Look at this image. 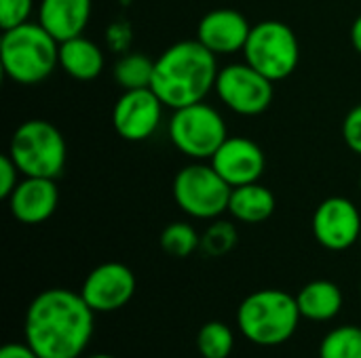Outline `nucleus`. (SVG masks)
<instances>
[{
	"instance_id": "1",
	"label": "nucleus",
	"mask_w": 361,
	"mask_h": 358,
	"mask_svg": "<svg viewBox=\"0 0 361 358\" xmlns=\"http://www.w3.org/2000/svg\"><path fill=\"white\" fill-rule=\"evenodd\" d=\"M93 317L80 293L47 289L25 312V344L40 358H78L93 338Z\"/></svg>"
},
{
	"instance_id": "2",
	"label": "nucleus",
	"mask_w": 361,
	"mask_h": 358,
	"mask_svg": "<svg viewBox=\"0 0 361 358\" xmlns=\"http://www.w3.org/2000/svg\"><path fill=\"white\" fill-rule=\"evenodd\" d=\"M218 55L195 40H180L154 59L152 91L165 108L178 110L203 101L218 80Z\"/></svg>"
},
{
	"instance_id": "3",
	"label": "nucleus",
	"mask_w": 361,
	"mask_h": 358,
	"mask_svg": "<svg viewBox=\"0 0 361 358\" xmlns=\"http://www.w3.org/2000/svg\"><path fill=\"white\" fill-rule=\"evenodd\" d=\"M2 72L17 84H38L59 65V42L34 21L2 32Z\"/></svg>"
},
{
	"instance_id": "4",
	"label": "nucleus",
	"mask_w": 361,
	"mask_h": 358,
	"mask_svg": "<svg viewBox=\"0 0 361 358\" xmlns=\"http://www.w3.org/2000/svg\"><path fill=\"white\" fill-rule=\"evenodd\" d=\"M300 319L296 298L281 289L254 291L237 310L239 331L256 346H279L288 342L296 333Z\"/></svg>"
},
{
	"instance_id": "5",
	"label": "nucleus",
	"mask_w": 361,
	"mask_h": 358,
	"mask_svg": "<svg viewBox=\"0 0 361 358\" xmlns=\"http://www.w3.org/2000/svg\"><path fill=\"white\" fill-rule=\"evenodd\" d=\"M8 156L23 177L57 179L66 167L68 146L55 124L32 118L15 129L8 143Z\"/></svg>"
},
{
	"instance_id": "6",
	"label": "nucleus",
	"mask_w": 361,
	"mask_h": 358,
	"mask_svg": "<svg viewBox=\"0 0 361 358\" xmlns=\"http://www.w3.org/2000/svg\"><path fill=\"white\" fill-rule=\"evenodd\" d=\"M245 61L273 82L294 74L300 61V44L294 30L279 19H264L252 25L243 46Z\"/></svg>"
},
{
	"instance_id": "7",
	"label": "nucleus",
	"mask_w": 361,
	"mask_h": 358,
	"mask_svg": "<svg viewBox=\"0 0 361 358\" xmlns=\"http://www.w3.org/2000/svg\"><path fill=\"white\" fill-rule=\"evenodd\" d=\"M226 137L228 129L222 114L203 101L178 108L169 118V139L190 160H212Z\"/></svg>"
},
{
	"instance_id": "8",
	"label": "nucleus",
	"mask_w": 361,
	"mask_h": 358,
	"mask_svg": "<svg viewBox=\"0 0 361 358\" xmlns=\"http://www.w3.org/2000/svg\"><path fill=\"white\" fill-rule=\"evenodd\" d=\"M233 188L205 160L182 167L173 177V200L195 219H218L228 211Z\"/></svg>"
},
{
	"instance_id": "9",
	"label": "nucleus",
	"mask_w": 361,
	"mask_h": 358,
	"mask_svg": "<svg viewBox=\"0 0 361 358\" xmlns=\"http://www.w3.org/2000/svg\"><path fill=\"white\" fill-rule=\"evenodd\" d=\"M273 80L252 68L247 61L224 65L218 72L216 93L220 101L239 116H258L273 103Z\"/></svg>"
},
{
	"instance_id": "10",
	"label": "nucleus",
	"mask_w": 361,
	"mask_h": 358,
	"mask_svg": "<svg viewBox=\"0 0 361 358\" xmlns=\"http://www.w3.org/2000/svg\"><path fill=\"white\" fill-rule=\"evenodd\" d=\"M163 108L152 89L123 91L112 108V127L125 141H146L161 127Z\"/></svg>"
},
{
	"instance_id": "11",
	"label": "nucleus",
	"mask_w": 361,
	"mask_h": 358,
	"mask_svg": "<svg viewBox=\"0 0 361 358\" xmlns=\"http://www.w3.org/2000/svg\"><path fill=\"white\" fill-rule=\"evenodd\" d=\"M313 236L328 251H347L360 243L361 213L345 196L322 200L313 213Z\"/></svg>"
},
{
	"instance_id": "12",
	"label": "nucleus",
	"mask_w": 361,
	"mask_h": 358,
	"mask_svg": "<svg viewBox=\"0 0 361 358\" xmlns=\"http://www.w3.org/2000/svg\"><path fill=\"white\" fill-rule=\"evenodd\" d=\"M80 295L93 312H114L135 295V274L118 262H106L89 272Z\"/></svg>"
},
{
	"instance_id": "13",
	"label": "nucleus",
	"mask_w": 361,
	"mask_h": 358,
	"mask_svg": "<svg viewBox=\"0 0 361 358\" xmlns=\"http://www.w3.org/2000/svg\"><path fill=\"white\" fill-rule=\"evenodd\" d=\"M209 165L231 188H239L245 184L260 181L267 167V158L256 141L241 135L237 137L228 135L226 141L212 156Z\"/></svg>"
},
{
	"instance_id": "14",
	"label": "nucleus",
	"mask_w": 361,
	"mask_h": 358,
	"mask_svg": "<svg viewBox=\"0 0 361 358\" xmlns=\"http://www.w3.org/2000/svg\"><path fill=\"white\" fill-rule=\"evenodd\" d=\"M252 32L250 21L235 8H214L197 25V40L214 55H233L243 51Z\"/></svg>"
},
{
	"instance_id": "15",
	"label": "nucleus",
	"mask_w": 361,
	"mask_h": 358,
	"mask_svg": "<svg viewBox=\"0 0 361 358\" xmlns=\"http://www.w3.org/2000/svg\"><path fill=\"white\" fill-rule=\"evenodd\" d=\"M6 200L11 215L17 222L38 226L55 213L59 205V190L51 177H23Z\"/></svg>"
},
{
	"instance_id": "16",
	"label": "nucleus",
	"mask_w": 361,
	"mask_h": 358,
	"mask_svg": "<svg viewBox=\"0 0 361 358\" xmlns=\"http://www.w3.org/2000/svg\"><path fill=\"white\" fill-rule=\"evenodd\" d=\"M91 0H40L38 23L57 40L82 36L91 19Z\"/></svg>"
},
{
	"instance_id": "17",
	"label": "nucleus",
	"mask_w": 361,
	"mask_h": 358,
	"mask_svg": "<svg viewBox=\"0 0 361 358\" xmlns=\"http://www.w3.org/2000/svg\"><path fill=\"white\" fill-rule=\"evenodd\" d=\"M59 68L74 80H93L104 70V53L102 49L85 38L76 36L59 42Z\"/></svg>"
},
{
	"instance_id": "18",
	"label": "nucleus",
	"mask_w": 361,
	"mask_h": 358,
	"mask_svg": "<svg viewBox=\"0 0 361 358\" xmlns=\"http://www.w3.org/2000/svg\"><path fill=\"white\" fill-rule=\"evenodd\" d=\"M275 194L260 181L233 188L228 213L241 224H262L275 213Z\"/></svg>"
},
{
	"instance_id": "19",
	"label": "nucleus",
	"mask_w": 361,
	"mask_h": 358,
	"mask_svg": "<svg viewBox=\"0 0 361 358\" xmlns=\"http://www.w3.org/2000/svg\"><path fill=\"white\" fill-rule=\"evenodd\" d=\"M296 302L302 319L324 323L332 321L343 310V291L332 281H311L298 291Z\"/></svg>"
},
{
	"instance_id": "20",
	"label": "nucleus",
	"mask_w": 361,
	"mask_h": 358,
	"mask_svg": "<svg viewBox=\"0 0 361 358\" xmlns=\"http://www.w3.org/2000/svg\"><path fill=\"white\" fill-rule=\"evenodd\" d=\"M154 76V59L144 53H125L112 68V78L123 91L150 89Z\"/></svg>"
},
{
	"instance_id": "21",
	"label": "nucleus",
	"mask_w": 361,
	"mask_h": 358,
	"mask_svg": "<svg viewBox=\"0 0 361 358\" xmlns=\"http://www.w3.org/2000/svg\"><path fill=\"white\" fill-rule=\"evenodd\" d=\"M319 358H361V327L332 329L319 344Z\"/></svg>"
},
{
	"instance_id": "22",
	"label": "nucleus",
	"mask_w": 361,
	"mask_h": 358,
	"mask_svg": "<svg viewBox=\"0 0 361 358\" xmlns=\"http://www.w3.org/2000/svg\"><path fill=\"white\" fill-rule=\"evenodd\" d=\"M235 348V335L228 325L212 321L199 329L197 350L203 358H228Z\"/></svg>"
},
{
	"instance_id": "23",
	"label": "nucleus",
	"mask_w": 361,
	"mask_h": 358,
	"mask_svg": "<svg viewBox=\"0 0 361 358\" xmlns=\"http://www.w3.org/2000/svg\"><path fill=\"white\" fill-rule=\"evenodd\" d=\"M161 249L171 257H188L201 249V234L186 222H173L161 232Z\"/></svg>"
},
{
	"instance_id": "24",
	"label": "nucleus",
	"mask_w": 361,
	"mask_h": 358,
	"mask_svg": "<svg viewBox=\"0 0 361 358\" xmlns=\"http://www.w3.org/2000/svg\"><path fill=\"white\" fill-rule=\"evenodd\" d=\"M239 232L233 222L214 219L201 234V251L209 257H222L237 247Z\"/></svg>"
},
{
	"instance_id": "25",
	"label": "nucleus",
	"mask_w": 361,
	"mask_h": 358,
	"mask_svg": "<svg viewBox=\"0 0 361 358\" xmlns=\"http://www.w3.org/2000/svg\"><path fill=\"white\" fill-rule=\"evenodd\" d=\"M34 13V0H0V27L11 30L30 21Z\"/></svg>"
},
{
	"instance_id": "26",
	"label": "nucleus",
	"mask_w": 361,
	"mask_h": 358,
	"mask_svg": "<svg viewBox=\"0 0 361 358\" xmlns=\"http://www.w3.org/2000/svg\"><path fill=\"white\" fill-rule=\"evenodd\" d=\"M343 137L351 152L361 156V103L355 106L343 120Z\"/></svg>"
},
{
	"instance_id": "27",
	"label": "nucleus",
	"mask_w": 361,
	"mask_h": 358,
	"mask_svg": "<svg viewBox=\"0 0 361 358\" xmlns=\"http://www.w3.org/2000/svg\"><path fill=\"white\" fill-rule=\"evenodd\" d=\"M21 171L17 169V165L13 162V158L8 156V152L0 158V196L2 198H8L11 192L17 188V184L21 181L19 179Z\"/></svg>"
},
{
	"instance_id": "28",
	"label": "nucleus",
	"mask_w": 361,
	"mask_h": 358,
	"mask_svg": "<svg viewBox=\"0 0 361 358\" xmlns=\"http://www.w3.org/2000/svg\"><path fill=\"white\" fill-rule=\"evenodd\" d=\"M0 358H40L27 344H6L0 350Z\"/></svg>"
},
{
	"instance_id": "29",
	"label": "nucleus",
	"mask_w": 361,
	"mask_h": 358,
	"mask_svg": "<svg viewBox=\"0 0 361 358\" xmlns=\"http://www.w3.org/2000/svg\"><path fill=\"white\" fill-rule=\"evenodd\" d=\"M351 42H353L355 51L361 55V15L353 21V25H351Z\"/></svg>"
},
{
	"instance_id": "30",
	"label": "nucleus",
	"mask_w": 361,
	"mask_h": 358,
	"mask_svg": "<svg viewBox=\"0 0 361 358\" xmlns=\"http://www.w3.org/2000/svg\"><path fill=\"white\" fill-rule=\"evenodd\" d=\"M87 358H116V357H110V354H93V357H87Z\"/></svg>"
},
{
	"instance_id": "31",
	"label": "nucleus",
	"mask_w": 361,
	"mask_h": 358,
	"mask_svg": "<svg viewBox=\"0 0 361 358\" xmlns=\"http://www.w3.org/2000/svg\"><path fill=\"white\" fill-rule=\"evenodd\" d=\"M360 190H361V175H360Z\"/></svg>"
},
{
	"instance_id": "32",
	"label": "nucleus",
	"mask_w": 361,
	"mask_h": 358,
	"mask_svg": "<svg viewBox=\"0 0 361 358\" xmlns=\"http://www.w3.org/2000/svg\"><path fill=\"white\" fill-rule=\"evenodd\" d=\"M360 295H361V283H360Z\"/></svg>"
},
{
	"instance_id": "33",
	"label": "nucleus",
	"mask_w": 361,
	"mask_h": 358,
	"mask_svg": "<svg viewBox=\"0 0 361 358\" xmlns=\"http://www.w3.org/2000/svg\"><path fill=\"white\" fill-rule=\"evenodd\" d=\"M360 247H361V234H360Z\"/></svg>"
}]
</instances>
